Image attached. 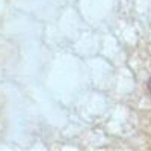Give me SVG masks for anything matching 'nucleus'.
Here are the masks:
<instances>
[{"instance_id": "nucleus-1", "label": "nucleus", "mask_w": 151, "mask_h": 151, "mask_svg": "<svg viewBox=\"0 0 151 151\" xmlns=\"http://www.w3.org/2000/svg\"><path fill=\"white\" fill-rule=\"evenodd\" d=\"M148 92H150V95H151V77H150V80H148Z\"/></svg>"}]
</instances>
